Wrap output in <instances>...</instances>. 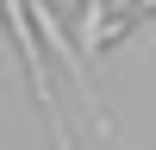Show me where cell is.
<instances>
[{
    "label": "cell",
    "mask_w": 156,
    "mask_h": 150,
    "mask_svg": "<svg viewBox=\"0 0 156 150\" xmlns=\"http://www.w3.org/2000/svg\"><path fill=\"white\" fill-rule=\"evenodd\" d=\"M0 19H6L12 44H19V56H25V75H31V94H37V106L50 112L56 138L69 144V125H62V112H56V88H50V62H44V38H37V25H31V6H25V0H0Z\"/></svg>",
    "instance_id": "cell-1"
},
{
    "label": "cell",
    "mask_w": 156,
    "mask_h": 150,
    "mask_svg": "<svg viewBox=\"0 0 156 150\" xmlns=\"http://www.w3.org/2000/svg\"><path fill=\"white\" fill-rule=\"evenodd\" d=\"M100 31H106V0H81V25H75V44L100 50Z\"/></svg>",
    "instance_id": "cell-2"
}]
</instances>
